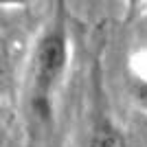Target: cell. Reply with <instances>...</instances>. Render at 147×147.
Here are the masks:
<instances>
[{
	"label": "cell",
	"instance_id": "3",
	"mask_svg": "<svg viewBox=\"0 0 147 147\" xmlns=\"http://www.w3.org/2000/svg\"><path fill=\"white\" fill-rule=\"evenodd\" d=\"M127 94L138 110L147 112V77L132 70V68H129V77H127Z\"/></svg>",
	"mask_w": 147,
	"mask_h": 147
},
{
	"label": "cell",
	"instance_id": "4",
	"mask_svg": "<svg viewBox=\"0 0 147 147\" xmlns=\"http://www.w3.org/2000/svg\"><path fill=\"white\" fill-rule=\"evenodd\" d=\"M129 68L147 77V53H143V55H136L134 59H132V64H129Z\"/></svg>",
	"mask_w": 147,
	"mask_h": 147
},
{
	"label": "cell",
	"instance_id": "2",
	"mask_svg": "<svg viewBox=\"0 0 147 147\" xmlns=\"http://www.w3.org/2000/svg\"><path fill=\"white\" fill-rule=\"evenodd\" d=\"M94 114H97V117H94L92 127H90L88 147H127L125 134L112 123V119L108 117V112L97 108Z\"/></svg>",
	"mask_w": 147,
	"mask_h": 147
},
{
	"label": "cell",
	"instance_id": "1",
	"mask_svg": "<svg viewBox=\"0 0 147 147\" xmlns=\"http://www.w3.org/2000/svg\"><path fill=\"white\" fill-rule=\"evenodd\" d=\"M70 64V37H68L66 11L64 5H57V11L49 26L35 42L31 55V105L33 112L42 119H49L53 112V94Z\"/></svg>",
	"mask_w": 147,
	"mask_h": 147
}]
</instances>
